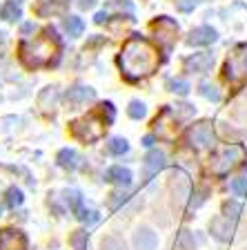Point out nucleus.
<instances>
[{
    "label": "nucleus",
    "instance_id": "nucleus-1",
    "mask_svg": "<svg viewBox=\"0 0 247 250\" xmlns=\"http://www.w3.org/2000/svg\"><path fill=\"white\" fill-rule=\"evenodd\" d=\"M118 65L129 81H138L154 74V69L158 67V52L150 41L134 36L125 42L118 56Z\"/></svg>",
    "mask_w": 247,
    "mask_h": 250
},
{
    "label": "nucleus",
    "instance_id": "nucleus-2",
    "mask_svg": "<svg viewBox=\"0 0 247 250\" xmlns=\"http://www.w3.org/2000/svg\"><path fill=\"white\" fill-rule=\"evenodd\" d=\"M60 52V38L54 27H47L40 36L20 42V61L29 69L47 67Z\"/></svg>",
    "mask_w": 247,
    "mask_h": 250
},
{
    "label": "nucleus",
    "instance_id": "nucleus-3",
    "mask_svg": "<svg viewBox=\"0 0 247 250\" xmlns=\"http://www.w3.org/2000/svg\"><path fill=\"white\" fill-rule=\"evenodd\" d=\"M107 119H100L98 114H89L82 116V119L74 121L72 123V134L76 139H80L82 143H94L100 136L105 134V127H107Z\"/></svg>",
    "mask_w": 247,
    "mask_h": 250
},
{
    "label": "nucleus",
    "instance_id": "nucleus-4",
    "mask_svg": "<svg viewBox=\"0 0 247 250\" xmlns=\"http://www.w3.org/2000/svg\"><path fill=\"white\" fill-rule=\"evenodd\" d=\"M243 154H245V150H243L241 146L223 147V150L211 159V172H214V174H227V172L243 159Z\"/></svg>",
    "mask_w": 247,
    "mask_h": 250
},
{
    "label": "nucleus",
    "instance_id": "nucleus-5",
    "mask_svg": "<svg viewBox=\"0 0 247 250\" xmlns=\"http://www.w3.org/2000/svg\"><path fill=\"white\" fill-rule=\"evenodd\" d=\"M190 141L191 146H196L198 150H207L214 146V132H211L209 123H198L190 130Z\"/></svg>",
    "mask_w": 247,
    "mask_h": 250
},
{
    "label": "nucleus",
    "instance_id": "nucleus-6",
    "mask_svg": "<svg viewBox=\"0 0 247 250\" xmlns=\"http://www.w3.org/2000/svg\"><path fill=\"white\" fill-rule=\"evenodd\" d=\"M163 167H165V154L158 150H152L143 161V179L145 181H152Z\"/></svg>",
    "mask_w": 247,
    "mask_h": 250
},
{
    "label": "nucleus",
    "instance_id": "nucleus-7",
    "mask_svg": "<svg viewBox=\"0 0 247 250\" xmlns=\"http://www.w3.org/2000/svg\"><path fill=\"white\" fill-rule=\"evenodd\" d=\"M27 237L18 230H0V250H25Z\"/></svg>",
    "mask_w": 247,
    "mask_h": 250
},
{
    "label": "nucleus",
    "instance_id": "nucleus-8",
    "mask_svg": "<svg viewBox=\"0 0 247 250\" xmlns=\"http://www.w3.org/2000/svg\"><path fill=\"white\" fill-rule=\"evenodd\" d=\"M65 99H67L69 105H74V107H80V105L92 103V101L96 99V92H94L92 87H82V85H76V87H72L67 94H65Z\"/></svg>",
    "mask_w": 247,
    "mask_h": 250
},
{
    "label": "nucleus",
    "instance_id": "nucleus-9",
    "mask_svg": "<svg viewBox=\"0 0 247 250\" xmlns=\"http://www.w3.org/2000/svg\"><path fill=\"white\" fill-rule=\"evenodd\" d=\"M158 246V237L154 230L150 228H138L134 234V248L136 250H156Z\"/></svg>",
    "mask_w": 247,
    "mask_h": 250
},
{
    "label": "nucleus",
    "instance_id": "nucleus-10",
    "mask_svg": "<svg viewBox=\"0 0 247 250\" xmlns=\"http://www.w3.org/2000/svg\"><path fill=\"white\" fill-rule=\"evenodd\" d=\"M214 65V56L211 54H194L185 61V69L194 74H205L207 69Z\"/></svg>",
    "mask_w": 247,
    "mask_h": 250
},
{
    "label": "nucleus",
    "instance_id": "nucleus-11",
    "mask_svg": "<svg viewBox=\"0 0 247 250\" xmlns=\"http://www.w3.org/2000/svg\"><path fill=\"white\" fill-rule=\"evenodd\" d=\"M132 179H134L132 177V170L123 167V166H114L105 172V181L116 183V186H120V188H127L129 183H132Z\"/></svg>",
    "mask_w": 247,
    "mask_h": 250
},
{
    "label": "nucleus",
    "instance_id": "nucleus-12",
    "mask_svg": "<svg viewBox=\"0 0 247 250\" xmlns=\"http://www.w3.org/2000/svg\"><path fill=\"white\" fill-rule=\"evenodd\" d=\"M232 232H234V224L229 217H216L211 221V234H214L216 239L227 241L232 237Z\"/></svg>",
    "mask_w": 247,
    "mask_h": 250
},
{
    "label": "nucleus",
    "instance_id": "nucleus-13",
    "mask_svg": "<svg viewBox=\"0 0 247 250\" xmlns=\"http://www.w3.org/2000/svg\"><path fill=\"white\" fill-rule=\"evenodd\" d=\"M216 38H218L216 29H211V27H196L190 34V38H187V45H209Z\"/></svg>",
    "mask_w": 247,
    "mask_h": 250
},
{
    "label": "nucleus",
    "instance_id": "nucleus-14",
    "mask_svg": "<svg viewBox=\"0 0 247 250\" xmlns=\"http://www.w3.org/2000/svg\"><path fill=\"white\" fill-rule=\"evenodd\" d=\"M38 107L45 109V112H54L58 107V89L56 87L42 89V94L38 96Z\"/></svg>",
    "mask_w": 247,
    "mask_h": 250
},
{
    "label": "nucleus",
    "instance_id": "nucleus-15",
    "mask_svg": "<svg viewBox=\"0 0 247 250\" xmlns=\"http://www.w3.org/2000/svg\"><path fill=\"white\" fill-rule=\"evenodd\" d=\"M62 29L67 31L72 38H78V36H82V31H85V22H82V18H78V16H67V18L62 21Z\"/></svg>",
    "mask_w": 247,
    "mask_h": 250
},
{
    "label": "nucleus",
    "instance_id": "nucleus-16",
    "mask_svg": "<svg viewBox=\"0 0 247 250\" xmlns=\"http://www.w3.org/2000/svg\"><path fill=\"white\" fill-rule=\"evenodd\" d=\"M78 161H80V156L76 154V150H69V147H65V150L58 152V163H60L62 167H67V170H76Z\"/></svg>",
    "mask_w": 247,
    "mask_h": 250
},
{
    "label": "nucleus",
    "instance_id": "nucleus-17",
    "mask_svg": "<svg viewBox=\"0 0 247 250\" xmlns=\"http://www.w3.org/2000/svg\"><path fill=\"white\" fill-rule=\"evenodd\" d=\"M0 16H2L5 21L14 22V21H18V18L22 16V9H20V5H18L16 0H7L5 5H2V9H0Z\"/></svg>",
    "mask_w": 247,
    "mask_h": 250
},
{
    "label": "nucleus",
    "instance_id": "nucleus-18",
    "mask_svg": "<svg viewBox=\"0 0 247 250\" xmlns=\"http://www.w3.org/2000/svg\"><path fill=\"white\" fill-rule=\"evenodd\" d=\"M74 212H76V217H78V221H82V224H94V221H98V212L96 210H89V208H85V203H78L76 208H72Z\"/></svg>",
    "mask_w": 247,
    "mask_h": 250
},
{
    "label": "nucleus",
    "instance_id": "nucleus-19",
    "mask_svg": "<svg viewBox=\"0 0 247 250\" xmlns=\"http://www.w3.org/2000/svg\"><path fill=\"white\" fill-rule=\"evenodd\" d=\"M107 150L112 152L114 156H120V154H125V152L129 150V146H127V141H125V139H120V136H114V139H109Z\"/></svg>",
    "mask_w": 247,
    "mask_h": 250
},
{
    "label": "nucleus",
    "instance_id": "nucleus-20",
    "mask_svg": "<svg viewBox=\"0 0 247 250\" xmlns=\"http://www.w3.org/2000/svg\"><path fill=\"white\" fill-rule=\"evenodd\" d=\"M69 244L74 246V250H87L89 234L85 232V230H76V232L72 234V239H69Z\"/></svg>",
    "mask_w": 247,
    "mask_h": 250
},
{
    "label": "nucleus",
    "instance_id": "nucleus-21",
    "mask_svg": "<svg viewBox=\"0 0 247 250\" xmlns=\"http://www.w3.org/2000/svg\"><path fill=\"white\" fill-rule=\"evenodd\" d=\"M22 192L18 190V188H9L7 190V206L9 208H18V206H22Z\"/></svg>",
    "mask_w": 247,
    "mask_h": 250
},
{
    "label": "nucleus",
    "instance_id": "nucleus-22",
    "mask_svg": "<svg viewBox=\"0 0 247 250\" xmlns=\"http://www.w3.org/2000/svg\"><path fill=\"white\" fill-rule=\"evenodd\" d=\"M47 11L60 14V11H65V2H58V5H52V0H42V5L38 7V14H40V16H47Z\"/></svg>",
    "mask_w": 247,
    "mask_h": 250
},
{
    "label": "nucleus",
    "instance_id": "nucleus-23",
    "mask_svg": "<svg viewBox=\"0 0 247 250\" xmlns=\"http://www.w3.org/2000/svg\"><path fill=\"white\" fill-rule=\"evenodd\" d=\"M127 114L132 116V119H143L145 114H147V109H145V105L140 103V101H132V103H129V109H127Z\"/></svg>",
    "mask_w": 247,
    "mask_h": 250
},
{
    "label": "nucleus",
    "instance_id": "nucleus-24",
    "mask_svg": "<svg viewBox=\"0 0 247 250\" xmlns=\"http://www.w3.org/2000/svg\"><path fill=\"white\" fill-rule=\"evenodd\" d=\"M232 192L236 194V197H243V194H247V177H238L232 181Z\"/></svg>",
    "mask_w": 247,
    "mask_h": 250
},
{
    "label": "nucleus",
    "instance_id": "nucleus-25",
    "mask_svg": "<svg viewBox=\"0 0 247 250\" xmlns=\"http://www.w3.org/2000/svg\"><path fill=\"white\" fill-rule=\"evenodd\" d=\"M170 87H171V92L180 94V96H187V92H190V85H187L185 81H180V78H174V81H170Z\"/></svg>",
    "mask_w": 247,
    "mask_h": 250
},
{
    "label": "nucleus",
    "instance_id": "nucleus-26",
    "mask_svg": "<svg viewBox=\"0 0 247 250\" xmlns=\"http://www.w3.org/2000/svg\"><path fill=\"white\" fill-rule=\"evenodd\" d=\"M103 250H125V244L120 239H116V237H105Z\"/></svg>",
    "mask_w": 247,
    "mask_h": 250
},
{
    "label": "nucleus",
    "instance_id": "nucleus-27",
    "mask_svg": "<svg viewBox=\"0 0 247 250\" xmlns=\"http://www.w3.org/2000/svg\"><path fill=\"white\" fill-rule=\"evenodd\" d=\"M201 94L211 101H218V92H216V87H211V85H201Z\"/></svg>",
    "mask_w": 247,
    "mask_h": 250
},
{
    "label": "nucleus",
    "instance_id": "nucleus-28",
    "mask_svg": "<svg viewBox=\"0 0 247 250\" xmlns=\"http://www.w3.org/2000/svg\"><path fill=\"white\" fill-rule=\"evenodd\" d=\"M176 5H178L180 11H191L196 5H198V0H178Z\"/></svg>",
    "mask_w": 247,
    "mask_h": 250
},
{
    "label": "nucleus",
    "instance_id": "nucleus-29",
    "mask_svg": "<svg viewBox=\"0 0 247 250\" xmlns=\"http://www.w3.org/2000/svg\"><path fill=\"white\" fill-rule=\"evenodd\" d=\"M234 62H241V72L247 74V54H241V56H238Z\"/></svg>",
    "mask_w": 247,
    "mask_h": 250
},
{
    "label": "nucleus",
    "instance_id": "nucleus-30",
    "mask_svg": "<svg viewBox=\"0 0 247 250\" xmlns=\"http://www.w3.org/2000/svg\"><path fill=\"white\" fill-rule=\"evenodd\" d=\"M94 5H96L94 0H80V7H82V9H92Z\"/></svg>",
    "mask_w": 247,
    "mask_h": 250
},
{
    "label": "nucleus",
    "instance_id": "nucleus-31",
    "mask_svg": "<svg viewBox=\"0 0 247 250\" xmlns=\"http://www.w3.org/2000/svg\"><path fill=\"white\" fill-rule=\"evenodd\" d=\"M105 21H107V14H105V11L96 14V22H105Z\"/></svg>",
    "mask_w": 247,
    "mask_h": 250
},
{
    "label": "nucleus",
    "instance_id": "nucleus-32",
    "mask_svg": "<svg viewBox=\"0 0 247 250\" xmlns=\"http://www.w3.org/2000/svg\"><path fill=\"white\" fill-rule=\"evenodd\" d=\"M152 143H154V139H152V136H145V139H143V146L145 147H152Z\"/></svg>",
    "mask_w": 247,
    "mask_h": 250
},
{
    "label": "nucleus",
    "instance_id": "nucleus-33",
    "mask_svg": "<svg viewBox=\"0 0 247 250\" xmlns=\"http://www.w3.org/2000/svg\"><path fill=\"white\" fill-rule=\"evenodd\" d=\"M31 29H34V25H25V27H22V31H25V34H29Z\"/></svg>",
    "mask_w": 247,
    "mask_h": 250
},
{
    "label": "nucleus",
    "instance_id": "nucleus-34",
    "mask_svg": "<svg viewBox=\"0 0 247 250\" xmlns=\"http://www.w3.org/2000/svg\"><path fill=\"white\" fill-rule=\"evenodd\" d=\"M0 212H2V208H0Z\"/></svg>",
    "mask_w": 247,
    "mask_h": 250
}]
</instances>
